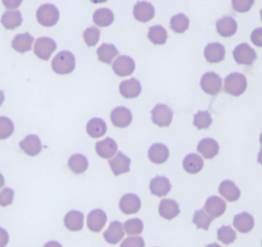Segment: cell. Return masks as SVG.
Listing matches in <instances>:
<instances>
[{"label":"cell","mask_w":262,"mask_h":247,"mask_svg":"<svg viewBox=\"0 0 262 247\" xmlns=\"http://www.w3.org/2000/svg\"><path fill=\"white\" fill-rule=\"evenodd\" d=\"M183 168L189 174H196L204 168V160L196 153H190L183 160Z\"/></svg>","instance_id":"31"},{"label":"cell","mask_w":262,"mask_h":247,"mask_svg":"<svg viewBox=\"0 0 262 247\" xmlns=\"http://www.w3.org/2000/svg\"><path fill=\"white\" fill-rule=\"evenodd\" d=\"M253 0H233L232 6L234 10L239 13H246L251 10V6L253 5Z\"/></svg>","instance_id":"43"},{"label":"cell","mask_w":262,"mask_h":247,"mask_svg":"<svg viewBox=\"0 0 262 247\" xmlns=\"http://www.w3.org/2000/svg\"><path fill=\"white\" fill-rule=\"evenodd\" d=\"M238 29L237 21L229 16H224L216 23V31L222 37L233 36Z\"/></svg>","instance_id":"20"},{"label":"cell","mask_w":262,"mask_h":247,"mask_svg":"<svg viewBox=\"0 0 262 247\" xmlns=\"http://www.w3.org/2000/svg\"><path fill=\"white\" fill-rule=\"evenodd\" d=\"M142 86L136 78H130L120 82V93L125 99H134L141 94Z\"/></svg>","instance_id":"14"},{"label":"cell","mask_w":262,"mask_h":247,"mask_svg":"<svg viewBox=\"0 0 262 247\" xmlns=\"http://www.w3.org/2000/svg\"><path fill=\"white\" fill-rule=\"evenodd\" d=\"M120 54L119 50L116 48L115 45L103 43L97 49V56L98 60L105 64H112L113 60Z\"/></svg>","instance_id":"32"},{"label":"cell","mask_w":262,"mask_h":247,"mask_svg":"<svg viewBox=\"0 0 262 247\" xmlns=\"http://www.w3.org/2000/svg\"><path fill=\"white\" fill-rule=\"evenodd\" d=\"M212 124V118L207 110H200L194 116V125L196 128L208 129Z\"/></svg>","instance_id":"39"},{"label":"cell","mask_w":262,"mask_h":247,"mask_svg":"<svg viewBox=\"0 0 262 247\" xmlns=\"http://www.w3.org/2000/svg\"><path fill=\"white\" fill-rule=\"evenodd\" d=\"M124 231L128 236H135V235H140L143 232L144 229V224L142 220L138 218H133L130 220H127L124 223Z\"/></svg>","instance_id":"40"},{"label":"cell","mask_w":262,"mask_h":247,"mask_svg":"<svg viewBox=\"0 0 262 247\" xmlns=\"http://www.w3.org/2000/svg\"><path fill=\"white\" fill-rule=\"evenodd\" d=\"M14 132V124L11 119L5 117L0 118V139L9 138Z\"/></svg>","instance_id":"42"},{"label":"cell","mask_w":262,"mask_h":247,"mask_svg":"<svg viewBox=\"0 0 262 247\" xmlns=\"http://www.w3.org/2000/svg\"><path fill=\"white\" fill-rule=\"evenodd\" d=\"M145 245L144 239L141 236H131L127 237L123 240V242L121 243V247L125 246H134V247H143Z\"/></svg>","instance_id":"45"},{"label":"cell","mask_w":262,"mask_h":247,"mask_svg":"<svg viewBox=\"0 0 262 247\" xmlns=\"http://www.w3.org/2000/svg\"><path fill=\"white\" fill-rule=\"evenodd\" d=\"M130 159H128L123 152L119 151L116 156L109 161L110 167L116 176L127 173L130 170Z\"/></svg>","instance_id":"15"},{"label":"cell","mask_w":262,"mask_h":247,"mask_svg":"<svg viewBox=\"0 0 262 247\" xmlns=\"http://www.w3.org/2000/svg\"><path fill=\"white\" fill-rule=\"evenodd\" d=\"M204 55L210 64H217L225 58V47L219 42L209 43L205 48Z\"/></svg>","instance_id":"13"},{"label":"cell","mask_w":262,"mask_h":247,"mask_svg":"<svg viewBox=\"0 0 262 247\" xmlns=\"http://www.w3.org/2000/svg\"><path fill=\"white\" fill-rule=\"evenodd\" d=\"M219 193L228 201H237L241 196L240 189L236 184L230 180H225L219 186Z\"/></svg>","instance_id":"26"},{"label":"cell","mask_w":262,"mask_h":247,"mask_svg":"<svg viewBox=\"0 0 262 247\" xmlns=\"http://www.w3.org/2000/svg\"><path fill=\"white\" fill-rule=\"evenodd\" d=\"M104 238L110 244H117L124 236L123 225L120 221H113L104 233Z\"/></svg>","instance_id":"22"},{"label":"cell","mask_w":262,"mask_h":247,"mask_svg":"<svg viewBox=\"0 0 262 247\" xmlns=\"http://www.w3.org/2000/svg\"><path fill=\"white\" fill-rule=\"evenodd\" d=\"M233 57L237 64L244 65H251L257 59L256 52L248 43L239 44L233 51Z\"/></svg>","instance_id":"4"},{"label":"cell","mask_w":262,"mask_h":247,"mask_svg":"<svg viewBox=\"0 0 262 247\" xmlns=\"http://www.w3.org/2000/svg\"><path fill=\"white\" fill-rule=\"evenodd\" d=\"M69 168L76 173V174H82L83 172L86 171L88 168V161L86 156L80 154V153H76L73 154L69 162H68Z\"/></svg>","instance_id":"34"},{"label":"cell","mask_w":262,"mask_h":247,"mask_svg":"<svg viewBox=\"0 0 262 247\" xmlns=\"http://www.w3.org/2000/svg\"><path fill=\"white\" fill-rule=\"evenodd\" d=\"M51 65L57 75H69L76 69V58L74 54L64 50L55 56Z\"/></svg>","instance_id":"1"},{"label":"cell","mask_w":262,"mask_h":247,"mask_svg":"<svg viewBox=\"0 0 262 247\" xmlns=\"http://www.w3.org/2000/svg\"><path fill=\"white\" fill-rule=\"evenodd\" d=\"M213 218L205 211V209L196 210L193 217V223L196 225V229H203L208 231L209 226L211 224Z\"/></svg>","instance_id":"37"},{"label":"cell","mask_w":262,"mask_h":247,"mask_svg":"<svg viewBox=\"0 0 262 247\" xmlns=\"http://www.w3.org/2000/svg\"><path fill=\"white\" fill-rule=\"evenodd\" d=\"M111 121L114 124V126L118 128H125L129 126L132 121L130 109L125 107L114 108L111 113Z\"/></svg>","instance_id":"9"},{"label":"cell","mask_w":262,"mask_h":247,"mask_svg":"<svg viewBox=\"0 0 262 247\" xmlns=\"http://www.w3.org/2000/svg\"><path fill=\"white\" fill-rule=\"evenodd\" d=\"M20 3H21V1H18L17 3L13 2V1H3V4H4L7 8H9V9H12V8H18L19 5H20Z\"/></svg>","instance_id":"47"},{"label":"cell","mask_w":262,"mask_h":247,"mask_svg":"<svg viewBox=\"0 0 262 247\" xmlns=\"http://www.w3.org/2000/svg\"><path fill=\"white\" fill-rule=\"evenodd\" d=\"M100 30L95 27L88 28L83 32V39L88 47H93L98 43L100 39Z\"/></svg>","instance_id":"41"},{"label":"cell","mask_w":262,"mask_h":247,"mask_svg":"<svg viewBox=\"0 0 262 247\" xmlns=\"http://www.w3.org/2000/svg\"><path fill=\"white\" fill-rule=\"evenodd\" d=\"M149 160L155 164H163L168 160L169 150L164 144H154L148 151Z\"/></svg>","instance_id":"24"},{"label":"cell","mask_w":262,"mask_h":247,"mask_svg":"<svg viewBox=\"0 0 262 247\" xmlns=\"http://www.w3.org/2000/svg\"><path fill=\"white\" fill-rule=\"evenodd\" d=\"M112 68L116 75H119L120 77H125L134 73L135 62L129 56L122 55L115 60Z\"/></svg>","instance_id":"8"},{"label":"cell","mask_w":262,"mask_h":247,"mask_svg":"<svg viewBox=\"0 0 262 247\" xmlns=\"http://www.w3.org/2000/svg\"><path fill=\"white\" fill-rule=\"evenodd\" d=\"M20 148L28 155L35 156L38 153H40V151L42 150V145L38 136L29 135L20 142Z\"/></svg>","instance_id":"19"},{"label":"cell","mask_w":262,"mask_h":247,"mask_svg":"<svg viewBox=\"0 0 262 247\" xmlns=\"http://www.w3.org/2000/svg\"><path fill=\"white\" fill-rule=\"evenodd\" d=\"M141 208V200L138 195L134 193L124 194L120 200V209L124 214L137 213Z\"/></svg>","instance_id":"12"},{"label":"cell","mask_w":262,"mask_h":247,"mask_svg":"<svg viewBox=\"0 0 262 247\" xmlns=\"http://www.w3.org/2000/svg\"><path fill=\"white\" fill-rule=\"evenodd\" d=\"M88 134L91 138L103 137L107 132V124L104 119L95 118L90 119L86 125Z\"/></svg>","instance_id":"30"},{"label":"cell","mask_w":262,"mask_h":247,"mask_svg":"<svg viewBox=\"0 0 262 247\" xmlns=\"http://www.w3.org/2000/svg\"><path fill=\"white\" fill-rule=\"evenodd\" d=\"M23 23L22 14L20 11H7L1 17V24L6 30H15Z\"/></svg>","instance_id":"29"},{"label":"cell","mask_w":262,"mask_h":247,"mask_svg":"<svg viewBox=\"0 0 262 247\" xmlns=\"http://www.w3.org/2000/svg\"><path fill=\"white\" fill-rule=\"evenodd\" d=\"M159 212L161 217L166 220H172L180 213L179 205L173 199H163L160 203Z\"/></svg>","instance_id":"28"},{"label":"cell","mask_w":262,"mask_h":247,"mask_svg":"<svg viewBox=\"0 0 262 247\" xmlns=\"http://www.w3.org/2000/svg\"><path fill=\"white\" fill-rule=\"evenodd\" d=\"M190 20L185 14H177L170 20V29L176 33H183L189 29Z\"/></svg>","instance_id":"36"},{"label":"cell","mask_w":262,"mask_h":247,"mask_svg":"<svg viewBox=\"0 0 262 247\" xmlns=\"http://www.w3.org/2000/svg\"><path fill=\"white\" fill-rule=\"evenodd\" d=\"M148 38L156 45H164L167 40V32L162 26H153L149 29Z\"/></svg>","instance_id":"35"},{"label":"cell","mask_w":262,"mask_h":247,"mask_svg":"<svg viewBox=\"0 0 262 247\" xmlns=\"http://www.w3.org/2000/svg\"><path fill=\"white\" fill-rule=\"evenodd\" d=\"M251 39L254 45L257 47H262V29L258 28L251 32Z\"/></svg>","instance_id":"46"},{"label":"cell","mask_w":262,"mask_h":247,"mask_svg":"<svg viewBox=\"0 0 262 247\" xmlns=\"http://www.w3.org/2000/svg\"><path fill=\"white\" fill-rule=\"evenodd\" d=\"M114 13L108 8H100L93 14V21L96 26L101 28L109 27L114 21Z\"/></svg>","instance_id":"33"},{"label":"cell","mask_w":262,"mask_h":247,"mask_svg":"<svg viewBox=\"0 0 262 247\" xmlns=\"http://www.w3.org/2000/svg\"><path fill=\"white\" fill-rule=\"evenodd\" d=\"M171 190V184L166 177L157 176L151 180L150 191L154 195L158 197L165 196Z\"/></svg>","instance_id":"21"},{"label":"cell","mask_w":262,"mask_h":247,"mask_svg":"<svg viewBox=\"0 0 262 247\" xmlns=\"http://www.w3.org/2000/svg\"><path fill=\"white\" fill-rule=\"evenodd\" d=\"M60 18V12L58 8L50 3L41 5L36 12L37 21L46 28L55 26Z\"/></svg>","instance_id":"3"},{"label":"cell","mask_w":262,"mask_h":247,"mask_svg":"<svg viewBox=\"0 0 262 247\" xmlns=\"http://www.w3.org/2000/svg\"><path fill=\"white\" fill-rule=\"evenodd\" d=\"M237 238V234L231 226H222L217 231V239L223 244L228 245Z\"/></svg>","instance_id":"38"},{"label":"cell","mask_w":262,"mask_h":247,"mask_svg":"<svg viewBox=\"0 0 262 247\" xmlns=\"http://www.w3.org/2000/svg\"><path fill=\"white\" fill-rule=\"evenodd\" d=\"M14 191L9 188H4L0 193V204L2 207L8 206L13 203Z\"/></svg>","instance_id":"44"},{"label":"cell","mask_w":262,"mask_h":247,"mask_svg":"<svg viewBox=\"0 0 262 247\" xmlns=\"http://www.w3.org/2000/svg\"><path fill=\"white\" fill-rule=\"evenodd\" d=\"M107 215L102 209L92 210L88 216V227L91 232L99 233L107 223Z\"/></svg>","instance_id":"16"},{"label":"cell","mask_w":262,"mask_h":247,"mask_svg":"<svg viewBox=\"0 0 262 247\" xmlns=\"http://www.w3.org/2000/svg\"><path fill=\"white\" fill-rule=\"evenodd\" d=\"M196 150L201 153L205 159L212 160L215 158L219 152V143L211 138L203 139L198 145Z\"/></svg>","instance_id":"18"},{"label":"cell","mask_w":262,"mask_h":247,"mask_svg":"<svg viewBox=\"0 0 262 247\" xmlns=\"http://www.w3.org/2000/svg\"><path fill=\"white\" fill-rule=\"evenodd\" d=\"M201 87L205 93L215 96L222 89V79L217 74L213 72L206 73L202 76Z\"/></svg>","instance_id":"5"},{"label":"cell","mask_w":262,"mask_h":247,"mask_svg":"<svg viewBox=\"0 0 262 247\" xmlns=\"http://www.w3.org/2000/svg\"><path fill=\"white\" fill-rule=\"evenodd\" d=\"M56 49H57V44L52 38L40 37L35 41L33 52L37 58L44 61H48Z\"/></svg>","instance_id":"6"},{"label":"cell","mask_w":262,"mask_h":247,"mask_svg":"<svg viewBox=\"0 0 262 247\" xmlns=\"http://www.w3.org/2000/svg\"><path fill=\"white\" fill-rule=\"evenodd\" d=\"M64 224L69 231L79 232L83 229L84 215L79 211L72 210L66 214Z\"/></svg>","instance_id":"25"},{"label":"cell","mask_w":262,"mask_h":247,"mask_svg":"<svg viewBox=\"0 0 262 247\" xmlns=\"http://www.w3.org/2000/svg\"><path fill=\"white\" fill-rule=\"evenodd\" d=\"M233 226L235 229L242 234L250 233L254 227V219L251 214L247 212H243L236 215L233 221Z\"/></svg>","instance_id":"27"},{"label":"cell","mask_w":262,"mask_h":247,"mask_svg":"<svg viewBox=\"0 0 262 247\" xmlns=\"http://www.w3.org/2000/svg\"><path fill=\"white\" fill-rule=\"evenodd\" d=\"M95 149L99 156L105 160H109L117 153L118 144L116 143L115 140L108 137L106 139L97 142Z\"/></svg>","instance_id":"17"},{"label":"cell","mask_w":262,"mask_h":247,"mask_svg":"<svg viewBox=\"0 0 262 247\" xmlns=\"http://www.w3.org/2000/svg\"><path fill=\"white\" fill-rule=\"evenodd\" d=\"M134 18L138 21L147 23L155 17V8L151 2L139 1L134 5L133 8Z\"/></svg>","instance_id":"10"},{"label":"cell","mask_w":262,"mask_h":247,"mask_svg":"<svg viewBox=\"0 0 262 247\" xmlns=\"http://www.w3.org/2000/svg\"><path fill=\"white\" fill-rule=\"evenodd\" d=\"M152 121L159 127H168L173 118V111L164 104H158L152 109Z\"/></svg>","instance_id":"7"},{"label":"cell","mask_w":262,"mask_h":247,"mask_svg":"<svg viewBox=\"0 0 262 247\" xmlns=\"http://www.w3.org/2000/svg\"><path fill=\"white\" fill-rule=\"evenodd\" d=\"M33 41H34V38L29 32L20 33V34H17L12 40V48L19 53H26L31 51Z\"/></svg>","instance_id":"23"},{"label":"cell","mask_w":262,"mask_h":247,"mask_svg":"<svg viewBox=\"0 0 262 247\" xmlns=\"http://www.w3.org/2000/svg\"><path fill=\"white\" fill-rule=\"evenodd\" d=\"M227 205L224 199L217 195H212L208 197L205 204V211L212 218H219L225 213Z\"/></svg>","instance_id":"11"},{"label":"cell","mask_w":262,"mask_h":247,"mask_svg":"<svg viewBox=\"0 0 262 247\" xmlns=\"http://www.w3.org/2000/svg\"><path fill=\"white\" fill-rule=\"evenodd\" d=\"M247 77L239 73H233L226 76L224 81V90L227 94L239 97L247 90Z\"/></svg>","instance_id":"2"}]
</instances>
